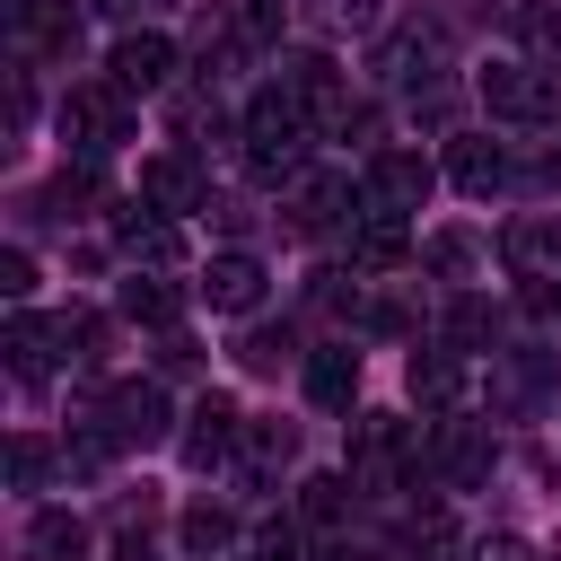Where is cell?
I'll return each mask as SVG.
<instances>
[{
	"label": "cell",
	"instance_id": "16",
	"mask_svg": "<svg viewBox=\"0 0 561 561\" xmlns=\"http://www.w3.org/2000/svg\"><path fill=\"white\" fill-rule=\"evenodd\" d=\"M140 202L175 219V210H210V184H202L193 158H149V167H140Z\"/></svg>",
	"mask_w": 561,
	"mask_h": 561
},
{
	"label": "cell",
	"instance_id": "2",
	"mask_svg": "<svg viewBox=\"0 0 561 561\" xmlns=\"http://www.w3.org/2000/svg\"><path fill=\"white\" fill-rule=\"evenodd\" d=\"M421 421H394V412H351V482L359 491H377V500H394V491H412L421 482Z\"/></svg>",
	"mask_w": 561,
	"mask_h": 561
},
{
	"label": "cell",
	"instance_id": "3",
	"mask_svg": "<svg viewBox=\"0 0 561 561\" xmlns=\"http://www.w3.org/2000/svg\"><path fill=\"white\" fill-rule=\"evenodd\" d=\"M61 140H70V158H88V167H105L123 140H131V88H114V79H79L70 96H61Z\"/></svg>",
	"mask_w": 561,
	"mask_h": 561
},
{
	"label": "cell",
	"instance_id": "23",
	"mask_svg": "<svg viewBox=\"0 0 561 561\" xmlns=\"http://www.w3.org/2000/svg\"><path fill=\"white\" fill-rule=\"evenodd\" d=\"M26 561H88V517L79 508H35L26 517Z\"/></svg>",
	"mask_w": 561,
	"mask_h": 561
},
{
	"label": "cell",
	"instance_id": "35",
	"mask_svg": "<svg viewBox=\"0 0 561 561\" xmlns=\"http://www.w3.org/2000/svg\"><path fill=\"white\" fill-rule=\"evenodd\" d=\"M517 35L535 44V61H561V0H517Z\"/></svg>",
	"mask_w": 561,
	"mask_h": 561
},
{
	"label": "cell",
	"instance_id": "20",
	"mask_svg": "<svg viewBox=\"0 0 561 561\" xmlns=\"http://www.w3.org/2000/svg\"><path fill=\"white\" fill-rule=\"evenodd\" d=\"M202 298H210L219 316H254V307H263V263H254V254H210Z\"/></svg>",
	"mask_w": 561,
	"mask_h": 561
},
{
	"label": "cell",
	"instance_id": "37",
	"mask_svg": "<svg viewBox=\"0 0 561 561\" xmlns=\"http://www.w3.org/2000/svg\"><path fill=\"white\" fill-rule=\"evenodd\" d=\"M465 561H535V552H526V535H508V526H500V535H482Z\"/></svg>",
	"mask_w": 561,
	"mask_h": 561
},
{
	"label": "cell",
	"instance_id": "27",
	"mask_svg": "<svg viewBox=\"0 0 561 561\" xmlns=\"http://www.w3.org/2000/svg\"><path fill=\"white\" fill-rule=\"evenodd\" d=\"M123 316H131V324H158V333H175L184 298H175V280H158V272H131V280H123Z\"/></svg>",
	"mask_w": 561,
	"mask_h": 561
},
{
	"label": "cell",
	"instance_id": "1",
	"mask_svg": "<svg viewBox=\"0 0 561 561\" xmlns=\"http://www.w3.org/2000/svg\"><path fill=\"white\" fill-rule=\"evenodd\" d=\"M307 140H316V114L289 88H263L237 114V149H245V175L254 184H298L307 175Z\"/></svg>",
	"mask_w": 561,
	"mask_h": 561
},
{
	"label": "cell",
	"instance_id": "8",
	"mask_svg": "<svg viewBox=\"0 0 561 561\" xmlns=\"http://www.w3.org/2000/svg\"><path fill=\"white\" fill-rule=\"evenodd\" d=\"M421 456H430V473H438L447 491H473V482L491 473V430H482V421H456V412H438V421L421 430Z\"/></svg>",
	"mask_w": 561,
	"mask_h": 561
},
{
	"label": "cell",
	"instance_id": "5",
	"mask_svg": "<svg viewBox=\"0 0 561 561\" xmlns=\"http://www.w3.org/2000/svg\"><path fill=\"white\" fill-rule=\"evenodd\" d=\"M79 430H96L114 456H149V447H167L175 430H167V394L149 386V377H123V386H105L96 403H88V421Z\"/></svg>",
	"mask_w": 561,
	"mask_h": 561
},
{
	"label": "cell",
	"instance_id": "9",
	"mask_svg": "<svg viewBox=\"0 0 561 561\" xmlns=\"http://www.w3.org/2000/svg\"><path fill=\"white\" fill-rule=\"evenodd\" d=\"M18 61H70L79 53V0H9Z\"/></svg>",
	"mask_w": 561,
	"mask_h": 561
},
{
	"label": "cell",
	"instance_id": "18",
	"mask_svg": "<svg viewBox=\"0 0 561 561\" xmlns=\"http://www.w3.org/2000/svg\"><path fill=\"white\" fill-rule=\"evenodd\" d=\"M307 403H316V412H351V403H359V351H351V342L307 351Z\"/></svg>",
	"mask_w": 561,
	"mask_h": 561
},
{
	"label": "cell",
	"instance_id": "24",
	"mask_svg": "<svg viewBox=\"0 0 561 561\" xmlns=\"http://www.w3.org/2000/svg\"><path fill=\"white\" fill-rule=\"evenodd\" d=\"M421 263H430L438 280H482V272H491V245H482L473 228H438V237H421Z\"/></svg>",
	"mask_w": 561,
	"mask_h": 561
},
{
	"label": "cell",
	"instance_id": "30",
	"mask_svg": "<svg viewBox=\"0 0 561 561\" xmlns=\"http://www.w3.org/2000/svg\"><path fill=\"white\" fill-rule=\"evenodd\" d=\"M53 333H61V359H70V368H96V359H105V316L61 307V316H53Z\"/></svg>",
	"mask_w": 561,
	"mask_h": 561
},
{
	"label": "cell",
	"instance_id": "34",
	"mask_svg": "<svg viewBox=\"0 0 561 561\" xmlns=\"http://www.w3.org/2000/svg\"><path fill=\"white\" fill-rule=\"evenodd\" d=\"M228 543H237L228 508H210V500H202V508H184V552H193V561H219Z\"/></svg>",
	"mask_w": 561,
	"mask_h": 561
},
{
	"label": "cell",
	"instance_id": "39",
	"mask_svg": "<svg viewBox=\"0 0 561 561\" xmlns=\"http://www.w3.org/2000/svg\"><path fill=\"white\" fill-rule=\"evenodd\" d=\"M193 359H202V351H193L184 333H167V342H158V368H193Z\"/></svg>",
	"mask_w": 561,
	"mask_h": 561
},
{
	"label": "cell",
	"instance_id": "4",
	"mask_svg": "<svg viewBox=\"0 0 561 561\" xmlns=\"http://www.w3.org/2000/svg\"><path fill=\"white\" fill-rule=\"evenodd\" d=\"M482 394H491V421H543V412H552V394H561V359H552V351H535V342H500V351H491Z\"/></svg>",
	"mask_w": 561,
	"mask_h": 561
},
{
	"label": "cell",
	"instance_id": "12",
	"mask_svg": "<svg viewBox=\"0 0 561 561\" xmlns=\"http://www.w3.org/2000/svg\"><path fill=\"white\" fill-rule=\"evenodd\" d=\"M403 386H412L421 412H456V403H465V351H456V342H421V351L403 359Z\"/></svg>",
	"mask_w": 561,
	"mask_h": 561
},
{
	"label": "cell",
	"instance_id": "36",
	"mask_svg": "<svg viewBox=\"0 0 561 561\" xmlns=\"http://www.w3.org/2000/svg\"><path fill=\"white\" fill-rule=\"evenodd\" d=\"M44 473H53L44 438H26V430H18V438H9V482H18V491H44Z\"/></svg>",
	"mask_w": 561,
	"mask_h": 561
},
{
	"label": "cell",
	"instance_id": "17",
	"mask_svg": "<svg viewBox=\"0 0 561 561\" xmlns=\"http://www.w3.org/2000/svg\"><path fill=\"white\" fill-rule=\"evenodd\" d=\"M0 351H9V368H18V386H44V377L61 368V333H53V316H9V333H0Z\"/></svg>",
	"mask_w": 561,
	"mask_h": 561
},
{
	"label": "cell",
	"instance_id": "28",
	"mask_svg": "<svg viewBox=\"0 0 561 561\" xmlns=\"http://www.w3.org/2000/svg\"><path fill=\"white\" fill-rule=\"evenodd\" d=\"M351 491H359L351 473H307V482H298V517H307L316 535H333V526L351 517Z\"/></svg>",
	"mask_w": 561,
	"mask_h": 561
},
{
	"label": "cell",
	"instance_id": "25",
	"mask_svg": "<svg viewBox=\"0 0 561 561\" xmlns=\"http://www.w3.org/2000/svg\"><path fill=\"white\" fill-rule=\"evenodd\" d=\"M289 9H298V0H228L219 18H228V35H237L245 53H272L280 26H289Z\"/></svg>",
	"mask_w": 561,
	"mask_h": 561
},
{
	"label": "cell",
	"instance_id": "38",
	"mask_svg": "<svg viewBox=\"0 0 561 561\" xmlns=\"http://www.w3.org/2000/svg\"><path fill=\"white\" fill-rule=\"evenodd\" d=\"M26 289H35V263L9 245V254H0V298H26Z\"/></svg>",
	"mask_w": 561,
	"mask_h": 561
},
{
	"label": "cell",
	"instance_id": "40",
	"mask_svg": "<svg viewBox=\"0 0 561 561\" xmlns=\"http://www.w3.org/2000/svg\"><path fill=\"white\" fill-rule=\"evenodd\" d=\"M96 9H105V18H149L158 0H96Z\"/></svg>",
	"mask_w": 561,
	"mask_h": 561
},
{
	"label": "cell",
	"instance_id": "10",
	"mask_svg": "<svg viewBox=\"0 0 561 561\" xmlns=\"http://www.w3.org/2000/svg\"><path fill=\"white\" fill-rule=\"evenodd\" d=\"M237 430H245L237 403H228V394H202V403L184 412V438H175V447H184L193 473H219V465H237Z\"/></svg>",
	"mask_w": 561,
	"mask_h": 561
},
{
	"label": "cell",
	"instance_id": "22",
	"mask_svg": "<svg viewBox=\"0 0 561 561\" xmlns=\"http://www.w3.org/2000/svg\"><path fill=\"white\" fill-rule=\"evenodd\" d=\"M447 184L473 193V202H491V193L508 184V149H500V140H456V149H447Z\"/></svg>",
	"mask_w": 561,
	"mask_h": 561
},
{
	"label": "cell",
	"instance_id": "29",
	"mask_svg": "<svg viewBox=\"0 0 561 561\" xmlns=\"http://www.w3.org/2000/svg\"><path fill=\"white\" fill-rule=\"evenodd\" d=\"M447 342L456 351H500V307L491 298H456L447 307Z\"/></svg>",
	"mask_w": 561,
	"mask_h": 561
},
{
	"label": "cell",
	"instance_id": "11",
	"mask_svg": "<svg viewBox=\"0 0 561 561\" xmlns=\"http://www.w3.org/2000/svg\"><path fill=\"white\" fill-rule=\"evenodd\" d=\"M105 79H114V88H131V96H158V88L175 79V44H167L158 26H123V44H114Z\"/></svg>",
	"mask_w": 561,
	"mask_h": 561
},
{
	"label": "cell",
	"instance_id": "33",
	"mask_svg": "<svg viewBox=\"0 0 561 561\" xmlns=\"http://www.w3.org/2000/svg\"><path fill=\"white\" fill-rule=\"evenodd\" d=\"M289 351H298V342H289V324H245V333H237V368H254V377H272Z\"/></svg>",
	"mask_w": 561,
	"mask_h": 561
},
{
	"label": "cell",
	"instance_id": "31",
	"mask_svg": "<svg viewBox=\"0 0 561 561\" xmlns=\"http://www.w3.org/2000/svg\"><path fill=\"white\" fill-rule=\"evenodd\" d=\"M298 18L324 26V35H368L386 18V0H298Z\"/></svg>",
	"mask_w": 561,
	"mask_h": 561
},
{
	"label": "cell",
	"instance_id": "15",
	"mask_svg": "<svg viewBox=\"0 0 561 561\" xmlns=\"http://www.w3.org/2000/svg\"><path fill=\"white\" fill-rule=\"evenodd\" d=\"M114 245H123L131 263H149V272L184 254V237H175V219H167V210H149V202H123V210H114Z\"/></svg>",
	"mask_w": 561,
	"mask_h": 561
},
{
	"label": "cell",
	"instance_id": "32",
	"mask_svg": "<svg viewBox=\"0 0 561 561\" xmlns=\"http://www.w3.org/2000/svg\"><path fill=\"white\" fill-rule=\"evenodd\" d=\"M245 561H307V517H263L245 535Z\"/></svg>",
	"mask_w": 561,
	"mask_h": 561
},
{
	"label": "cell",
	"instance_id": "6",
	"mask_svg": "<svg viewBox=\"0 0 561 561\" xmlns=\"http://www.w3.org/2000/svg\"><path fill=\"white\" fill-rule=\"evenodd\" d=\"M482 105L500 114V123H561V79L543 70V61H491L482 70Z\"/></svg>",
	"mask_w": 561,
	"mask_h": 561
},
{
	"label": "cell",
	"instance_id": "41",
	"mask_svg": "<svg viewBox=\"0 0 561 561\" xmlns=\"http://www.w3.org/2000/svg\"><path fill=\"white\" fill-rule=\"evenodd\" d=\"M552 307H561V298H552Z\"/></svg>",
	"mask_w": 561,
	"mask_h": 561
},
{
	"label": "cell",
	"instance_id": "21",
	"mask_svg": "<svg viewBox=\"0 0 561 561\" xmlns=\"http://www.w3.org/2000/svg\"><path fill=\"white\" fill-rule=\"evenodd\" d=\"M342 210H351V175H298L289 184V228L298 237H324Z\"/></svg>",
	"mask_w": 561,
	"mask_h": 561
},
{
	"label": "cell",
	"instance_id": "13",
	"mask_svg": "<svg viewBox=\"0 0 561 561\" xmlns=\"http://www.w3.org/2000/svg\"><path fill=\"white\" fill-rule=\"evenodd\" d=\"M500 263L517 280H561V210H526L508 237H500Z\"/></svg>",
	"mask_w": 561,
	"mask_h": 561
},
{
	"label": "cell",
	"instance_id": "14",
	"mask_svg": "<svg viewBox=\"0 0 561 561\" xmlns=\"http://www.w3.org/2000/svg\"><path fill=\"white\" fill-rule=\"evenodd\" d=\"M377 70L403 79V88H430V79L447 70V35H438V26H394L386 53H377Z\"/></svg>",
	"mask_w": 561,
	"mask_h": 561
},
{
	"label": "cell",
	"instance_id": "7",
	"mask_svg": "<svg viewBox=\"0 0 561 561\" xmlns=\"http://www.w3.org/2000/svg\"><path fill=\"white\" fill-rule=\"evenodd\" d=\"M430 158L421 149H377L368 158V175H359V210H377V219H412L421 202H430Z\"/></svg>",
	"mask_w": 561,
	"mask_h": 561
},
{
	"label": "cell",
	"instance_id": "19",
	"mask_svg": "<svg viewBox=\"0 0 561 561\" xmlns=\"http://www.w3.org/2000/svg\"><path fill=\"white\" fill-rule=\"evenodd\" d=\"M289 465H298V430L289 421H245L237 430V473L245 482H280Z\"/></svg>",
	"mask_w": 561,
	"mask_h": 561
},
{
	"label": "cell",
	"instance_id": "26",
	"mask_svg": "<svg viewBox=\"0 0 561 561\" xmlns=\"http://www.w3.org/2000/svg\"><path fill=\"white\" fill-rule=\"evenodd\" d=\"M412 254V237H403V219H377V210H359V237H351V263L359 272H394Z\"/></svg>",
	"mask_w": 561,
	"mask_h": 561
}]
</instances>
